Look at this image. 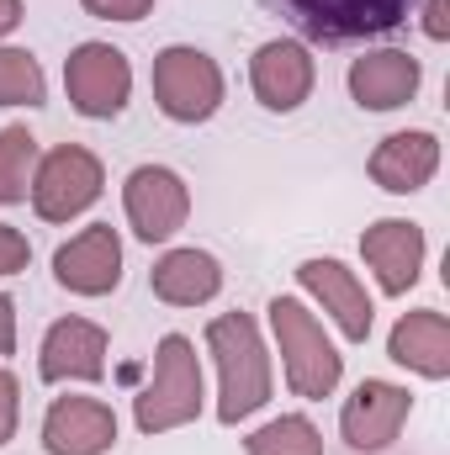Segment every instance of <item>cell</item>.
I'll return each mask as SVG.
<instances>
[{"mask_svg": "<svg viewBox=\"0 0 450 455\" xmlns=\"http://www.w3.org/2000/svg\"><path fill=\"white\" fill-rule=\"evenodd\" d=\"M207 349L218 360L223 392H218V419L244 424L249 413H260L270 403V355L260 344V329L249 313H223L207 323Z\"/></svg>", "mask_w": 450, "mask_h": 455, "instance_id": "obj_1", "label": "cell"}, {"mask_svg": "<svg viewBox=\"0 0 450 455\" xmlns=\"http://www.w3.org/2000/svg\"><path fill=\"white\" fill-rule=\"evenodd\" d=\"M297 37L324 43V48H350L366 37H382L408 21L414 0H265Z\"/></svg>", "mask_w": 450, "mask_h": 455, "instance_id": "obj_2", "label": "cell"}, {"mask_svg": "<svg viewBox=\"0 0 450 455\" xmlns=\"http://www.w3.org/2000/svg\"><path fill=\"white\" fill-rule=\"evenodd\" d=\"M270 329H276V344H281V360H286V387L308 403H324L334 397L339 376H344V355H339L324 323L297 302V297H276L270 307Z\"/></svg>", "mask_w": 450, "mask_h": 455, "instance_id": "obj_3", "label": "cell"}, {"mask_svg": "<svg viewBox=\"0 0 450 455\" xmlns=\"http://www.w3.org/2000/svg\"><path fill=\"white\" fill-rule=\"evenodd\" d=\"M202 413V360L186 334H165L154 349V381L133 397V419L143 435L181 429Z\"/></svg>", "mask_w": 450, "mask_h": 455, "instance_id": "obj_4", "label": "cell"}, {"mask_svg": "<svg viewBox=\"0 0 450 455\" xmlns=\"http://www.w3.org/2000/svg\"><path fill=\"white\" fill-rule=\"evenodd\" d=\"M154 101L170 122L197 127V122L218 116V107H223V69L202 48L175 43L154 59Z\"/></svg>", "mask_w": 450, "mask_h": 455, "instance_id": "obj_5", "label": "cell"}, {"mask_svg": "<svg viewBox=\"0 0 450 455\" xmlns=\"http://www.w3.org/2000/svg\"><path fill=\"white\" fill-rule=\"evenodd\" d=\"M101 186H107L101 159L91 148H80V143H59L32 170V207H37L43 223H69V218L96 207Z\"/></svg>", "mask_w": 450, "mask_h": 455, "instance_id": "obj_6", "label": "cell"}, {"mask_svg": "<svg viewBox=\"0 0 450 455\" xmlns=\"http://www.w3.org/2000/svg\"><path fill=\"white\" fill-rule=\"evenodd\" d=\"M64 91H69V107L80 116L107 122L133 96V64H127V53L112 48V43H80L64 59Z\"/></svg>", "mask_w": 450, "mask_h": 455, "instance_id": "obj_7", "label": "cell"}, {"mask_svg": "<svg viewBox=\"0 0 450 455\" xmlns=\"http://www.w3.org/2000/svg\"><path fill=\"white\" fill-rule=\"evenodd\" d=\"M408 413H414V392H408V387L382 381V376H366V381L344 397V408H339V435H344L350 451L376 455L403 435Z\"/></svg>", "mask_w": 450, "mask_h": 455, "instance_id": "obj_8", "label": "cell"}, {"mask_svg": "<svg viewBox=\"0 0 450 455\" xmlns=\"http://www.w3.org/2000/svg\"><path fill=\"white\" fill-rule=\"evenodd\" d=\"M122 207L143 243H170L191 218V191L170 164H138L122 186Z\"/></svg>", "mask_w": 450, "mask_h": 455, "instance_id": "obj_9", "label": "cell"}, {"mask_svg": "<svg viewBox=\"0 0 450 455\" xmlns=\"http://www.w3.org/2000/svg\"><path fill=\"white\" fill-rule=\"evenodd\" d=\"M53 281L75 297H107L122 281V238L112 223H91L75 233L69 243H59L53 254Z\"/></svg>", "mask_w": 450, "mask_h": 455, "instance_id": "obj_10", "label": "cell"}, {"mask_svg": "<svg viewBox=\"0 0 450 455\" xmlns=\"http://www.w3.org/2000/svg\"><path fill=\"white\" fill-rule=\"evenodd\" d=\"M313 53L292 37H276V43H260L254 59H249V85L260 96L265 112H297L308 96H313Z\"/></svg>", "mask_w": 450, "mask_h": 455, "instance_id": "obj_11", "label": "cell"}, {"mask_svg": "<svg viewBox=\"0 0 450 455\" xmlns=\"http://www.w3.org/2000/svg\"><path fill=\"white\" fill-rule=\"evenodd\" d=\"M117 445V413L101 397H53L43 413L48 455H107Z\"/></svg>", "mask_w": 450, "mask_h": 455, "instance_id": "obj_12", "label": "cell"}, {"mask_svg": "<svg viewBox=\"0 0 450 455\" xmlns=\"http://www.w3.org/2000/svg\"><path fill=\"white\" fill-rule=\"evenodd\" d=\"M43 381H101L107 376V329L91 318H59L37 349Z\"/></svg>", "mask_w": 450, "mask_h": 455, "instance_id": "obj_13", "label": "cell"}, {"mask_svg": "<svg viewBox=\"0 0 450 455\" xmlns=\"http://www.w3.org/2000/svg\"><path fill=\"white\" fill-rule=\"evenodd\" d=\"M360 254L376 270V286L387 297H403L424 270V228L408 218H382L360 233Z\"/></svg>", "mask_w": 450, "mask_h": 455, "instance_id": "obj_14", "label": "cell"}, {"mask_svg": "<svg viewBox=\"0 0 450 455\" xmlns=\"http://www.w3.org/2000/svg\"><path fill=\"white\" fill-rule=\"evenodd\" d=\"M419 80H424V69L403 48H376V53L350 64V96H355L360 112H398V107H408L419 96Z\"/></svg>", "mask_w": 450, "mask_h": 455, "instance_id": "obj_15", "label": "cell"}, {"mask_svg": "<svg viewBox=\"0 0 450 455\" xmlns=\"http://www.w3.org/2000/svg\"><path fill=\"white\" fill-rule=\"evenodd\" d=\"M297 281H302V291H313L318 302H324V313H334L339 334L350 344H366L371 339V297H366V286L355 281V270L350 265H339V259H302L297 265Z\"/></svg>", "mask_w": 450, "mask_h": 455, "instance_id": "obj_16", "label": "cell"}, {"mask_svg": "<svg viewBox=\"0 0 450 455\" xmlns=\"http://www.w3.org/2000/svg\"><path fill=\"white\" fill-rule=\"evenodd\" d=\"M435 170H440V138L435 132H392L371 154V180L392 196L424 191L435 180Z\"/></svg>", "mask_w": 450, "mask_h": 455, "instance_id": "obj_17", "label": "cell"}, {"mask_svg": "<svg viewBox=\"0 0 450 455\" xmlns=\"http://www.w3.org/2000/svg\"><path fill=\"white\" fill-rule=\"evenodd\" d=\"M149 286L170 307H197V302H213L223 291V265L207 249H170V254L154 259Z\"/></svg>", "mask_w": 450, "mask_h": 455, "instance_id": "obj_18", "label": "cell"}, {"mask_svg": "<svg viewBox=\"0 0 450 455\" xmlns=\"http://www.w3.org/2000/svg\"><path fill=\"white\" fill-rule=\"evenodd\" d=\"M387 355H392L398 365L430 376V381H446L450 376V323H446V313L424 307V313L398 318V329H392V339H387Z\"/></svg>", "mask_w": 450, "mask_h": 455, "instance_id": "obj_19", "label": "cell"}, {"mask_svg": "<svg viewBox=\"0 0 450 455\" xmlns=\"http://www.w3.org/2000/svg\"><path fill=\"white\" fill-rule=\"evenodd\" d=\"M32 170H37V138L27 127H0V207L27 202L32 191Z\"/></svg>", "mask_w": 450, "mask_h": 455, "instance_id": "obj_20", "label": "cell"}, {"mask_svg": "<svg viewBox=\"0 0 450 455\" xmlns=\"http://www.w3.org/2000/svg\"><path fill=\"white\" fill-rule=\"evenodd\" d=\"M244 455H324V435L302 413H286V419L254 429L244 440Z\"/></svg>", "mask_w": 450, "mask_h": 455, "instance_id": "obj_21", "label": "cell"}, {"mask_svg": "<svg viewBox=\"0 0 450 455\" xmlns=\"http://www.w3.org/2000/svg\"><path fill=\"white\" fill-rule=\"evenodd\" d=\"M48 80L27 48H0V107H43Z\"/></svg>", "mask_w": 450, "mask_h": 455, "instance_id": "obj_22", "label": "cell"}, {"mask_svg": "<svg viewBox=\"0 0 450 455\" xmlns=\"http://www.w3.org/2000/svg\"><path fill=\"white\" fill-rule=\"evenodd\" d=\"M27 259H32L27 233H16L11 223H0V275H21V270H27Z\"/></svg>", "mask_w": 450, "mask_h": 455, "instance_id": "obj_23", "label": "cell"}, {"mask_svg": "<svg viewBox=\"0 0 450 455\" xmlns=\"http://www.w3.org/2000/svg\"><path fill=\"white\" fill-rule=\"evenodd\" d=\"M80 5L101 21H143L154 11V0H80Z\"/></svg>", "mask_w": 450, "mask_h": 455, "instance_id": "obj_24", "label": "cell"}, {"mask_svg": "<svg viewBox=\"0 0 450 455\" xmlns=\"http://www.w3.org/2000/svg\"><path fill=\"white\" fill-rule=\"evenodd\" d=\"M16 419H21V387H16V376L0 365V445L16 435Z\"/></svg>", "mask_w": 450, "mask_h": 455, "instance_id": "obj_25", "label": "cell"}, {"mask_svg": "<svg viewBox=\"0 0 450 455\" xmlns=\"http://www.w3.org/2000/svg\"><path fill=\"white\" fill-rule=\"evenodd\" d=\"M450 0H430V5H424V32H430V37H435V43H446L450 37Z\"/></svg>", "mask_w": 450, "mask_h": 455, "instance_id": "obj_26", "label": "cell"}, {"mask_svg": "<svg viewBox=\"0 0 450 455\" xmlns=\"http://www.w3.org/2000/svg\"><path fill=\"white\" fill-rule=\"evenodd\" d=\"M16 349V302L0 291V355H11Z\"/></svg>", "mask_w": 450, "mask_h": 455, "instance_id": "obj_27", "label": "cell"}, {"mask_svg": "<svg viewBox=\"0 0 450 455\" xmlns=\"http://www.w3.org/2000/svg\"><path fill=\"white\" fill-rule=\"evenodd\" d=\"M21 27V0H0V37Z\"/></svg>", "mask_w": 450, "mask_h": 455, "instance_id": "obj_28", "label": "cell"}]
</instances>
